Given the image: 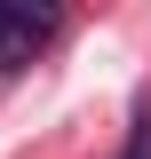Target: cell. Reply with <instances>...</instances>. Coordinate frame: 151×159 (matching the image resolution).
Returning a JSON list of instances; mask_svg holds the SVG:
<instances>
[{
    "mask_svg": "<svg viewBox=\"0 0 151 159\" xmlns=\"http://www.w3.org/2000/svg\"><path fill=\"white\" fill-rule=\"evenodd\" d=\"M56 40L48 8H24V0H0V64H32L40 48Z\"/></svg>",
    "mask_w": 151,
    "mask_h": 159,
    "instance_id": "obj_1",
    "label": "cell"
},
{
    "mask_svg": "<svg viewBox=\"0 0 151 159\" xmlns=\"http://www.w3.org/2000/svg\"><path fill=\"white\" fill-rule=\"evenodd\" d=\"M119 159H151V111L135 119V135H127V151H119Z\"/></svg>",
    "mask_w": 151,
    "mask_h": 159,
    "instance_id": "obj_2",
    "label": "cell"
}]
</instances>
